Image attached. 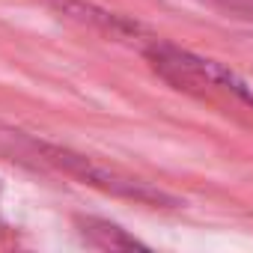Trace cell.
<instances>
[{"label": "cell", "instance_id": "obj_5", "mask_svg": "<svg viewBox=\"0 0 253 253\" xmlns=\"http://www.w3.org/2000/svg\"><path fill=\"white\" fill-rule=\"evenodd\" d=\"M247 104H253V81H250V92H247Z\"/></svg>", "mask_w": 253, "mask_h": 253}, {"label": "cell", "instance_id": "obj_4", "mask_svg": "<svg viewBox=\"0 0 253 253\" xmlns=\"http://www.w3.org/2000/svg\"><path fill=\"white\" fill-rule=\"evenodd\" d=\"M78 229H81V238L95 250H137V247L146 250V244L140 238L128 235L122 226L101 220V217H81Z\"/></svg>", "mask_w": 253, "mask_h": 253}, {"label": "cell", "instance_id": "obj_1", "mask_svg": "<svg viewBox=\"0 0 253 253\" xmlns=\"http://www.w3.org/2000/svg\"><path fill=\"white\" fill-rule=\"evenodd\" d=\"M143 57L152 66V72L167 81L170 86L182 89V92H194V95H232L238 101L247 104V92H250V78L238 75L235 69L217 63V60H206L200 54H191L185 48H176L170 42L152 39L143 45Z\"/></svg>", "mask_w": 253, "mask_h": 253}, {"label": "cell", "instance_id": "obj_2", "mask_svg": "<svg viewBox=\"0 0 253 253\" xmlns=\"http://www.w3.org/2000/svg\"><path fill=\"white\" fill-rule=\"evenodd\" d=\"M27 146L39 155L42 164H48V167H54V170H60V173L84 182V185H92V188H98L104 194H113V197H122V200H134V203H143V206H155V209L158 206H164V209L179 206V200L173 194H167V191H161V188H155V185H149L143 179H134V176L122 173V170H116L110 164H101V161H95L89 155H81L75 149L54 146V143L33 140V137H27Z\"/></svg>", "mask_w": 253, "mask_h": 253}, {"label": "cell", "instance_id": "obj_3", "mask_svg": "<svg viewBox=\"0 0 253 253\" xmlns=\"http://www.w3.org/2000/svg\"><path fill=\"white\" fill-rule=\"evenodd\" d=\"M51 6L63 18H69V21H75L81 27L98 30V33H104L110 39H131V42L155 39V36H149V30L140 21H134L128 15H119V12H110V9H101L95 3H86V0H51Z\"/></svg>", "mask_w": 253, "mask_h": 253}]
</instances>
